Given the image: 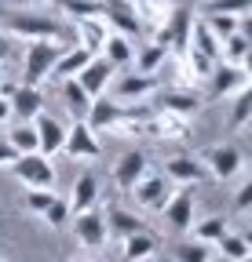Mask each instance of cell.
Listing matches in <instances>:
<instances>
[{
    "instance_id": "6da1fadb",
    "label": "cell",
    "mask_w": 252,
    "mask_h": 262,
    "mask_svg": "<svg viewBox=\"0 0 252 262\" xmlns=\"http://www.w3.org/2000/svg\"><path fill=\"white\" fill-rule=\"evenodd\" d=\"M4 26L15 33V37H26V40L77 44V37L59 22V15H41V11H4Z\"/></svg>"
},
{
    "instance_id": "7a4b0ae2",
    "label": "cell",
    "mask_w": 252,
    "mask_h": 262,
    "mask_svg": "<svg viewBox=\"0 0 252 262\" xmlns=\"http://www.w3.org/2000/svg\"><path fill=\"white\" fill-rule=\"evenodd\" d=\"M66 51V44H59V40H29L26 48V62H22V70H26V80L22 84H44L51 77V66L59 62V55Z\"/></svg>"
},
{
    "instance_id": "3957f363",
    "label": "cell",
    "mask_w": 252,
    "mask_h": 262,
    "mask_svg": "<svg viewBox=\"0 0 252 262\" xmlns=\"http://www.w3.org/2000/svg\"><path fill=\"white\" fill-rule=\"evenodd\" d=\"M190 26H194V11L190 8H168V18L153 29V44H165L168 51H186L190 48Z\"/></svg>"
},
{
    "instance_id": "277c9868",
    "label": "cell",
    "mask_w": 252,
    "mask_h": 262,
    "mask_svg": "<svg viewBox=\"0 0 252 262\" xmlns=\"http://www.w3.org/2000/svg\"><path fill=\"white\" fill-rule=\"evenodd\" d=\"M8 168H11V175H15L18 182H26L29 189H51V186H55L51 157H44V153H18Z\"/></svg>"
},
{
    "instance_id": "5b68a950",
    "label": "cell",
    "mask_w": 252,
    "mask_h": 262,
    "mask_svg": "<svg viewBox=\"0 0 252 262\" xmlns=\"http://www.w3.org/2000/svg\"><path fill=\"white\" fill-rule=\"evenodd\" d=\"M143 135H153L157 142H183L186 135H190V124H186V117H179V113L153 110L143 120Z\"/></svg>"
},
{
    "instance_id": "8992f818",
    "label": "cell",
    "mask_w": 252,
    "mask_h": 262,
    "mask_svg": "<svg viewBox=\"0 0 252 262\" xmlns=\"http://www.w3.org/2000/svg\"><path fill=\"white\" fill-rule=\"evenodd\" d=\"M198 160L205 164V171H208L212 179H219V182L234 179V175L245 168V160H241V149H238V146H208Z\"/></svg>"
},
{
    "instance_id": "52a82bcc",
    "label": "cell",
    "mask_w": 252,
    "mask_h": 262,
    "mask_svg": "<svg viewBox=\"0 0 252 262\" xmlns=\"http://www.w3.org/2000/svg\"><path fill=\"white\" fill-rule=\"evenodd\" d=\"M73 233H77V241L84 244V248H91V251H103L106 248V219H103V208H88V211H77L73 219Z\"/></svg>"
},
{
    "instance_id": "ba28073f",
    "label": "cell",
    "mask_w": 252,
    "mask_h": 262,
    "mask_svg": "<svg viewBox=\"0 0 252 262\" xmlns=\"http://www.w3.org/2000/svg\"><path fill=\"white\" fill-rule=\"evenodd\" d=\"M132 196H135V204L146 208V211H161L168 204V196H172V179L168 175H143L135 186H132Z\"/></svg>"
},
{
    "instance_id": "9c48e42d",
    "label": "cell",
    "mask_w": 252,
    "mask_h": 262,
    "mask_svg": "<svg viewBox=\"0 0 252 262\" xmlns=\"http://www.w3.org/2000/svg\"><path fill=\"white\" fill-rule=\"evenodd\" d=\"M62 149H66L73 160H95L103 153L95 131H91L84 120H73V127H66V139H62Z\"/></svg>"
},
{
    "instance_id": "30bf717a",
    "label": "cell",
    "mask_w": 252,
    "mask_h": 262,
    "mask_svg": "<svg viewBox=\"0 0 252 262\" xmlns=\"http://www.w3.org/2000/svg\"><path fill=\"white\" fill-rule=\"evenodd\" d=\"M198 106H201V98H198V91H190V88H157V91H153V110L190 117V113H198Z\"/></svg>"
},
{
    "instance_id": "8fae6325",
    "label": "cell",
    "mask_w": 252,
    "mask_h": 262,
    "mask_svg": "<svg viewBox=\"0 0 252 262\" xmlns=\"http://www.w3.org/2000/svg\"><path fill=\"white\" fill-rule=\"evenodd\" d=\"M157 88H161V84H157L153 73H124L113 84V98H117V102H143V98H150Z\"/></svg>"
},
{
    "instance_id": "7c38bea8",
    "label": "cell",
    "mask_w": 252,
    "mask_h": 262,
    "mask_svg": "<svg viewBox=\"0 0 252 262\" xmlns=\"http://www.w3.org/2000/svg\"><path fill=\"white\" fill-rule=\"evenodd\" d=\"M103 22L113 26V33H124V37H139L143 33L132 0H103Z\"/></svg>"
},
{
    "instance_id": "4fadbf2b",
    "label": "cell",
    "mask_w": 252,
    "mask_h": 262,
    "mask_svg": "<svg viewBox=\"0 0 252 262\" xmlns=\"http://www.w3.org/2000/svg\"><path fill=\"white\" fill-rule=\"evenodd\" d=\"M146 171H150L146 153H143V149H128V153H121V160L113 164V182H117V189L132 193V186H135Z\"/></svg>"
},
{
    "instance_id": "5bb4252c",
    "label": "cell",
    "mask_w": 252,
    "mask_h": 262,
    "mask_svg": "<svg viewBox=\"0 0 252 262\" xmlns=\"http://www.w3.org/2000/svg\"><path fill=\"white\" fill-rule=\"evenodd\" d=\"M113 70H117V66H110L103 55H91L88 66L77 73V84H81L91 98H95V95H106V88H110V80H113Z\"/></svg>"
},
{
    "instance_id": "9a60e30c",
    "label": "cell",
    "mask_w": 252,
    "mask_h": 262,
    "mask_svg": "<svg viewBox=\"0 0 252 262\" xmlns=\"http://www.w3.org/2000/svg\"><path fill=\"white\" fill-rule=\"evenodd\" d=\"M121 113H124V102L106 98V95H95V98H91V106H88V113H84V124L91 131H110L121 120Z\"/></svg>"
},
{
    "instance_id": "2e32d148",
    "label": "cell",
    "mask_w": 252,
    "mask_h": 262,
    "mask_svg": "<svg viewBox=\"0 0 252 262\" xmlns=\"http://www.w3.org/2000/svg\"><path fill=\"white\" fill-rule=\"evenodd\" d=\"M8 102H11V120H33L44 110V91L37 84H18Z\"/></svg>"
},
{
    "instance_id": "e0dca14e",
    "label": "cell",
    "mask_w": 252,
    "mask_h": 262,
    "mask_svg": "<svg viewBox=\"0 0 252 262\" xmlns=\"http://www.w3.org/2000/svg\"><path fill=\"white\" fill-rule=\"evenodd\" d=\"M161 215L168 219L172 229L186 233V229L194 226V193H190V189H176V193L168 196V204L161 208Z\"/></svg>"
},
{
    "instance_id": "ac0fdd59",
    "label": "cell",
    "mask_w": 252,
    "mask_h": 262,
    "mask_svg": "<svg viewBox=\"0 0 252 262\" xmlns=\"http://www.w3.org/2000/svg\"><path fill=\"white\" fill-rule=\"evenodd\" d=\"M33 127H37V153L44 157H55L62 149V139H66V127H62L55 117H48L44 110L33 117Z\"/></svg>"
},
{
    "instance_id": "d6986e66",
    "label": "cell",
    "mask_w": 252,
    "mask_h": 262,
    "mask_svg": "<svg viewBox=\"0 0 252 262\" xmlns=\"http://www.w3.org/2000/svg\"><path fill=\"white\" fill-rule=\"evenodd\" d=\"M165 175L172 179V182H179V186H198L208 171H205V164L198 160V157H190V153H179V157H172V160H165Z\"/></svg>"
},
{
    "instance_id": "ffe728a7",
    "label": "cell",
    "mask_w": 252,
    "mask_h": 262,
    "mask_svg": "<svg viewBox=\"0 0 252 262\" xmlns=\"http://www.w3.org/2000/svg\"><path fill=\"white\" fill-rule=\"evenodd\" d=\"M212 95H234L241 88H248V70L238 62H223V66H216L212 70Z\"/></svg>"
},
{
    "instance_id": "44dd1931",
    "label": "cell",
    "mask_w": 252,
    "mask_h": 262,
    "mask_svg": "<svg viewBox=\"0 0 252 262\" xmlns=\"http://www.w3.org/2000/svg\"><path fill=\"white\" fill-rule=\"evenodd\" d=\"M103 219H106V237H117V241H124V237L139 233V229H146V222L135 219V211L117 208V204H110V208L103 211Z\"/></svg>"
},
{
    "instance_id": "7402d4cb",
    "label": "cell",
    "mask_w": 252,
    "mask_h": 262,
    "mask_svg": "<svg viewBox=\"0 0 252 262\" xmlns=\"http://www.w3.org/2000/svg\"><path fill=\"white\" fill-rule=\"evenodd\" d=\"M77 26H73V37H77V44L81 48H88L91 55H99L103 51V44H106V22L99 18V15H91V18H73Z\"/></svg>"
},
{
    "instance_id": "603a6c76",
    "label": "cell",
    "mask_w": 252,
    "mask_h": 262,
    "mask_svg": "<svg viewBox=\"0 0 252 262\" xmlns=\"http://www.w3.org/2000/svg\"><path fill=\"white\" fill-rule=\"evenodd\" d=\"M99 204V179L91 175V171H84L77 182H73V193H70V211L77 215V211H88V208H95Z\"/></svg>"
},
{
    "instance_id": "cb8c5ba5",
    "label": "cell",
    "mask_w": 252,
    "mask_h": 262,
    "mask_svg": "<svg viewBox=\"0 0 252 262\" xmlns=\"http://www.w3.org/2000/svg\"><path fill=\"white\" fill-rule=\"evenodd\" d=\"M124 262H150L157 255V237L150 233V229H139V233L124 237Z\"/></svg>"
},
{
    "instance_id": "d4e9b609",
    "label": "cell",
    "mask_w": 252,
    "mask_h": 262,
    "mask_svg": "<svg viewBox=\"0 0 252 262\" xmlns=\"http://www.w3.org/2000/svg\"><path fill=\"white\" fill-rule=\"evenodd\" d=\"M212 70H216V62H212L208 55H201V51H194V48H186V51H183V84L208 80Z\"/></svg>"
},
{
    "instance_id": "484cf974",
    "label": "cell",
    "mask_w": 252,
    "mask_h": 262,
    "mask_svg": "<svg viewBox=\"0 0 252 262\" xmlns=\"http://www.w3.org/2000/svg\"><path fill=\"white\" fill-rule=\"evenodd\" d=\"M88 58H91V51H88V48H66V51L59 55V62L51 66V77H55V80L77 77L84 66H88Z\"/></svg>"
},
{
    "instance_id": "4316f807",
    "label": "cell",
    "mask_w": 252,
    "mask_h": 262,
    "mask_svg": "<svg viewBox=\"0 0 252 262\" xmlns=\"http://www.w3.org/2000/svg\"><path fill=\"white\" fill-rule=\"evenodd\" d=\"M110 66H128L132 62V55H135V48H132V37H124V33H106V44H103V51H99Z\"/></svg>"
},
{
    "instance_id": "83f0119b",
    "label": "cell",
    "mask_w": 252,
    "mask_h": 262,
    "mask_svg": "<svg viewBox=\"0 0 252 262\" xmlns=\"http://www.w3.org/2000/svg\"><path fill=\"white\" fill-rule=\"evenodd\" d=\"M132 8H135V18L143 29H157L165 18H168V0H132Z\"/></svg>"
},
{
    "instance_id": "f1b7e54d",
    "label": "cell",
    "mask_w": 252,
    "mask_h": 262,
    "mask_svg": "<svg viewBox=\"0 0 252 262\" xmlns=\"http://www.w3.org/2000/svg\"><path fill=\"white\" fill-rule=\"evenodd\" d=\"M62 98H66V110L73 113V120H84L88 106H91V95L77 84V77H66L62 80Z\"/></svg>"
},
{
    "instance_id": "f546056e",
    "label": "cell",
    "mask_w": 252,
    "mask_h": 262,
    "mask_svg": "<svg viewBox=\"0 0 252 262\" xmlns=\"http://www.w3.org/2000/svg\"><path fill=\"white\" fill-rule=\"evenodd\" d=\"M248 55H252V40L245 37L241 29H238V33H230V37L219 44V58H223V62H238V66H245V62H248Z\"/></svg>"
},
{
    "instance_id": "4dcf8cb0",
    "label": "cell",
    "mask_w": 252,
    "mask_h": 262,
    "mask_svg": "<svg viewBox=\"0 0 252 262\" xmlns=\"http://www.w3.org/2000/svg\"><path fill=\"white\" fill-rule=\"evenodd\" d=\"M186 233H194V241H201V244H216L219 237L227 233V219L223 215H212V219H201V222H194Z\"/></svg>"
},
{
    "instance_id": "1f68e13d",
    "label": "cell",
    "mask_w": 252,
    "mask_h": 262,
    "mask_svg": "<svg viewBox=\"0 0 252 262\" xmlns=\"http://www.w3.org/2000/svg\"><path fill=\"white\" fill-rule=\"evenodd\" d=\"M8 142L15 146V153H37V127H33V120H18L8 131Z\"/></svg>"
},
{
    "instance_id": "d6a6232c",
    "label": "cell",
    "mask_w": 252,
    "mask_h": 262,
    "mask_svg": "<svg viewBox=\"0 0 252 262\" xmlns=\"http://www.w3.org/2000/svg\"><path fill=\"white\" fill-rule=\"evenodd\" d=\"M190 48L201 51V55H208L212 62H219V40L212 37V29H208L205 22H194V26H190Z\"/></svg>"
},
{
    "instance_id": "836d02e7",
    "label": "cell",
    "mask_w": 252,
    "mask_h": 262,
    "mask_svg": "<svg viewBox=\"0 0 252 262\" xmlns=\"http://www.w3.org/2000/svg\"><path fill=\"white\" fill-rule=\"evenodd\" d=\"M55 8L70 18H91V15L103 18V0H55Z\"/></svg>"
},
{
    "instance_id": "e575fe53",
    "label": "cell",
    "mask_w": 252,
    "mask_h": 262,
    "mask_svg": "<svg viewBox=\"0 0 252 262\" xmlns=\"http://www.w3.org/2000/svg\"><path fill=\"white\" fill-rule=\"evenodd\" d=\"M252 120V88L234 91V110H230V131H241Z\"/></svg>"
},
{
    "instance_id": "d590c367",
    "label": "cell",
    "mask_w": 252,
    "mask_h": 262,
    "mask_svg": "<svg viewBox=\"0 0 252 262\" xmlns=\"http://www.w3.org/2000/svg\"><path fill=\"white\" fill-rule=\"evenodd\" d=\"M44 219H48L51 229H66L70 219H73V211H70V196H59V193H55V201L44 208Z\"/></svg>"
},
{
    "instance_id": "8d00e7d4",
    "label": "cell",
    "mask_w": 252,
    "mask_h": 262,
    "mask_svg": "<svg viewBox=\"0 0 252 262\" xmlns=\"http://www.w3.org/2000/svg\"><path fill=\"white\" fill-rule=\"evenodd\" d=\"M216 248L223 251V258H230V262H234V258H245V255H252V248H248V237H238V233H230V229H227V233L216 241Z\"/></svg>"
},
{
    "instance_id": "74e56055",
    "label": "cell",
    "mask_w": 252,
    "mask_h": 262,
    "mask_svg": "<svg viewBox=\"0 0 252 262\" xmlns=\"http://www.w3.org/2000/svg\"><path fill=\"white\" fill-rule=\"evenodd\" d=\"M205 15H248L252 0H201Z\"/></svg>"
},
{
    "instance_id": "f35d334b",
    "label": "cell",
    "mask_w": 252,
    "mask_h": 262,
    "mask_svg": "<svg viewBox=\"0 0 252 262\" xmlns=\"http://www.w3.org/2000/svg\"><path fill=\"white\" fill-rule=\"evenodd\" d=\"M168 55H172V51H168L165 44H153V40H150V44L139 51V73H157V66H161Z\"/></svg>"
},
{
    "instance_id": "ab89813d",
    "label": "cell",
    "mask_w": 252,
    "mask_h": 262,
    "mask_svg": "<svg viewBox=\"0 0 252 262\" xmlns=\"http://www.w3.org/2000/svg\"><path fill=\"white\" fill-rule=\"evenodd\" d=\"M208 248H212V244H201V241H179V244H176V258H179V262H208V258H212Z\"/></svg>"
},
{
    "instance_id": "60d3db41",
    "label": "cell",
    "mask_w": 252,
    "mask_h": 262,
    "mask_svg": "<svg viewBox=\"0 0 252 262\" xmlns=\"http://www.w3.org/2000/svg\"><path fill=\"white\" fill-rule=\"evenodd\" d=\"M55 201V189H26V211L44 215V208Z\"/></svg>"
},
{
    "instance_id": "b9f144b4",
    "label": "cell",
    "mask_w": 252,
    "mask_h": 262,
    "mask_svg": "<svg viewBox=\"0 0 252 262\" xmlns=\"http://www.w3.org/2000/svg\"><path fill=\"white\" fill-rule=\"evenodd\" d=\"M234 208H238V211H248V208H252V182H241V186H238Z\"/></svg>"
},
{
    "instance_id": "7bdbcfd3",
    "label": "cell",
    "mask_w": 252,
    "mask_h": 262,
    "mask_svg": "<svg viewBox=\"0 0 252 262\" xmlns=\"http://www.w3.org/2000/svg\"><path fill=\"white\" fill-rule=\"evenodd\" d=\"M18 153H15V146L8 142V139H0V168H4V164H11Z\"/></svg>"
},
{
    "instance_id": "ee69618b",
    "label": "cell",
    "mask_w": 252,
    "mask_h": 262,
    "mask_svg": "<svg viewBox=\"0 0 252 262\" xmlns=\"http://www.w3.org/2000/svg\"><path fill=\"white\" fill-rule=\"evenodd\" d=\"M15 55V44H11V37H8V33H0V62H8Z\"/></svg>"
},
{
    "instance_id": "f6af8a7d",
    "label": "cell",
    "mask_w": 252,
    "mask_h": 262,
    "mask_svg": "<svg viewBox=\"0 0 252 262\" xmlns=\"http://www.w3.org/2000/svg\"><path fill=\"white\" fill-rule=\"evenodd\" d=\"M8 120H11V102L0 95V124H8Z\"/></svg>"
},
{
    "instance_id": "bcb514c9",
    "label": "cell",
    "mask_w": 252,
    "mask_h": 262,
    "mask_svg": "<svg viewBox=\"0 0 252 262\" xmlns=\"http://www.w3.org/2000/svg\"><path fill=\"white\" fill-rule=\"evenodd\" d=\"M208 262H230V258H223V255H219V258H208Z\"/></svg>"
},
{
    "instance_id": "7dc6e473",
    "label": "cell",
    "mask_w": 252,
    "mask_h": 262,
    "mask_svg": "<svg viewBox=\"0 0 252 262\" xmlns=\"http://www.w3.org/2000/svg\"><path fill=\"white\" fill-rule=\"evenodd\" d=\"M18 4H41V0H18Z\"/></svg>"
},
{
    "instance_id": "c3c4849f",
    "label": "cell",
    "mask_w": 252,
    "mask_h": 262,
    "mask_svg": "<svg viewBox=\"0 0 252 262\" xmlns=\"http://www.w3.org/2000/svg\"><path fill=\"white\" fill-rule=\"evenodd\" d=\"M70 262H91V258H70Z\"/></svg>"
},
{
    "instance_id": "681fc988",
    "label": "cell",
    "mask_w": 252,
    "mask_h": 262,
    "mask_svg": "<svg viewBox=\"0 0 252 262\" xmlns=\"http://www.w3.org/2000/svg\"><path fill=\"white\" fill-rule=\"evenodd\" d=\"M0 77H4V70H0Z\"/></svg>"
},
{
    "instance_id": "f907efd6",
    "label": "cell",
    "mask_w": 252,
    "mask_h": 262,
    "mask_svg": "<svg viewBox=\"0 0 252 262\" xmlns=\"http://www.w3.org/2000/svg\"><path fill=\"white\" fill-rule=\"evenodd\" d=\"M0 262H8V258H0Z\"/></svg>"
}]
</instances>
